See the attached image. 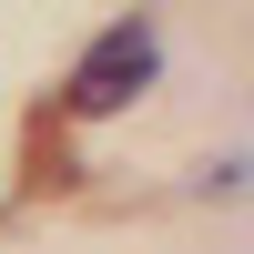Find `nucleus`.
<instances>
[{"label":"nucleus","mask_w":254,"mask_h":254,"mask_svg":"<svg viewBox=\"0 0 254 254\" xmlns=\"http://www.w3.org/2000/svg\"><path fill=\"white\" fill-rule=\"evenodd\" d=\"M153 71H163V31H153V20H112V31L71 61V92H61V102H71L81 122H102V112H122V102L153 92Z\"/></svg>","instance_id":"nucleus-1"}]
</instances>
